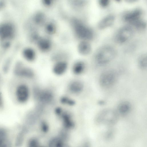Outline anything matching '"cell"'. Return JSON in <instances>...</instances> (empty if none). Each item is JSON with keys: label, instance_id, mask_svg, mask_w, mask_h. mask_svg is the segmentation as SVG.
Returning a JSON list of instances; mask_svg holds the SVG:
<instances>
[{"label": "cell", "instance_id": "6da1fadb", "mask_svg": "<svg viewBox=\"0 0 147 147\" xmlns=\"http://www.w3.org/2000/svg\"><path fill=\"white\" fill-rule=\"evenodd\" d=\"M117 53L116 50L112 46L104 45L96 51L94 56V60L98 65L103 66L112 61L116 57Z\"/></svg>", "mask_w": 147, "mask_h": 147}, {"label": "cell", "instance_id": "4316f807", "mask_svg": "<svg viewBox=\"0 0 147 147\" xmlns=\"http://www.w3.org/2000/svg\"><path fill=\"white\" fill-rule=\"evenodd\" d=\"M110 1L109 0H100L98 3L100 6L102 8H105L109 5Z\"/></svg>", "mask_w": 147, "mask_h": 147}, {"label": "cell", "instance_id": "484cf974", "mask_svg": "<svg viewBox=\"0 0 147 147\" xmlns=\"http://www.w3.org/2000/svg\"><path fill=\"white\" fill-rule=\"evenodd\" d=\"M60 100L62 103L65 104L71 105H73L75 104V102L73 100L65 97L61 98Z\"/></svg>", "mask_w": 147, "mask_h": 147}, {"label": "cell", "instance_id": "2e32d148", "mask_svg": "<svg viewBox=\"0 0 147 147\" xmlns=\"http://www.w3.org/2000/svg\"><path fill=\"white\" fill-rule=\"evenodd\" d=\"M67 67V64L66 62L59 61L54 65L53 67V71L57 75H61L65 72Z\"/></svg>", "mask_w": 147, "mask_h": 147}, {"label": "cell", "instance_id": "ffe728a7", "mask_svg": "<svg viewBox=\"0 0 147 147\" xmlns=\"http://www.w3.org/2000/svg\"><path fill=\"white\" fill-rule=\"evenodd\" d=\"M34 21L37 24L43 25L46 20V16L42 12H38L34 15L33 18Z\"/></svg>", "mask_w": 147, "mask_h": 147}, {"label": "cell", "instance_id": "9a60e30c", "mask_svg": "<svg viewBox=\"0 0 147 147\" xmlns=\"http://www.w3.org/2000/svg\"><path fill=\"white\" fill-rule=\"evenodd\" d=\"M68 88L69 91L74 94L81 92L83 90L84 85L82 82L79 80H74L69 84Z\"/></svg>", "mask_w": 147, "mask_h": 147}, {"label": "cell", "instance_id": "8992f818", "mask_svg": "<svg viewBox=\"0 0 147 147\" xmlns=\"http://www.w3.org/2000/svg\"><path fill=\"white\" fill-rule=\"evenodd\" d=\"M142 10L138 8L133 9L125 13L123 16L124 21L132 26L135 23L142 19Z\"/></svg>", "mask_w": 147, "mask_h": 147}, {"label": "cell", "instance_id": "44dd1931", "mask_svg": "<svg viewBox=\"0 0 147 147\" xmlns=\"http://www.w3.org/2000/svg\"><path fill=\"white\" fill-rule=\"evenodd\" d=\"M138 65L139 67L142 69H146L147 67V57L145 54L141 55L138 59Z\"/></svg>", "mask_w": 147, "mask_h": 147}, {"label": "cell", "instance_id": "7c38bea8", "mask_svg": "<svg viewBox=\"0 0 147 147\" xmlns=\"http://www.w3.org/2000/svg\"><path fill=\"white\" fill-rule=\"evenodd\" d=\"M15 72L18 76L28 78H31L34 75L33 72L31 69L24 67L20 64L16 66Z\"/></svg>", "mask_w": 147, "mask_h": 147}, {"label": "cell", "instance_id": "603a6c76", "mask_svg": "<svg viewBox=\"0 0 147 147\" xmlns=\"http://www.w3.org/2000/svg\"><path fill=\"white\" fill-rule=\"evenodd\" d=\"M6 133L3 129H0V147H7Z\"/></svg>", "mask_w": 147, "mask_h": 147}, {"label": "cell", "instance_id": "277c9868", "mask_svg": "<svg viewBox=\"0 0 147 147\" xmlns=\"http://www.w3.org/2000/svg\"><path fill=\"white\" fill-rule=\"evenodd\" d=\"M118 77L117 73L112 69H108L101 73L99 78L100 86L102 88H107L113 86L117 81Z\"/></svg>", "mask_w": 147, "mask_h": 147}, {"label": "cell", "instance_id": "7402d4cb", "mask_svg": "<svg viewBox=\"0 0 147 147\" xmlns=\"http://www.w3.org/2000/svg\"><path fill=\"white\" fill-rule=\"evenodd\" d=\"M45 29L47 33L50 34H52L56 32V26L53 22H50L47 23L45 25Z\"/></svg>", "mask_w": 147, "mask_h": 147}, {"label": "cell", "instance_id": "9c48e42d", "mask_svg": "<svg viewBox=\"0 0 147 147\" xmlns=\"http://www.w3.org/2000/svg\"><path fill=\"white\" fill-rule=\"evenodd\" d=\"M29 92L28 87L22 84L17 88L16 91V96L17 100L19 102L24 103L28 99Z\"/></svg>", "mask_w": 147, "mask_h": 147}, {"label": "cell", "instance_id": "d6986e66", "mask_svg": "<svg viewBox=\"0 0 147 147\" xmlns=\"http://www.w3.org/2000/svg\"><path fill=\"white\" fill-rule=\"evenodd\" d=\"M23 55L27 60L32 61L34 60L36 57V53L32 49L28 48L25 49L23 52Z\"/></svg>", "mask_w": 147, "mask_h": 147}, {"label": "cell", "instance_id": "f1b7e54d", "mask_svg": "<svg viewBox=\"0 0 147 147\" xmlns=\"http://www.w3.org/2000/svg\"><path fill=\"white\" fill-rule=\"evenodd\" d=\"M79 147H90L89 144L87 142L85 143Z\"/></svg>", "mask_w": 147, "mask_h": 147}, {"label": "cell", "instance_id": "3957f363", "mask_svg": "<svg viewBox=\"0 0 147 147\" xmlns=\"http://www.w3.org/2000/svg\"><path fill=\"white\" fill-rule=\"evenodd\" d=\"M118 119L117 112L113 109H106L100 111L96 115L95 121L98 125L111 126L115 124Z\"/></svg>", "mask_w": 147, "mask_h": 147}, {"label": "cell", "instance_id": "83f0119b", "mask_svg": "<svg viewBox=\"0 0 147 147\" xmlns=\"http://www.w3.org/2000/svg\"><path fill=\"white\" fill-rule=\"evenodd\" d=\"M42 3L45 6L49 7L52 5L53 1L52 0H43Z\"/></svg>", "mask_w": 147, "mask_h": 147}, {"label": "cell", "instance_id": "8fae6325", "mask_svg": "<svg viewBox=\"0 0 147 147\" xmlns=\"http://www.w3.org/2000/svg\"><path fill=\"white\" fill-rule=\"evenodd\" d=\"M115 19V16L112 14L106 16L101 19L98 23V29L102 30L110 27L114 23Z\"/></svg>", "mask_w": 147, "mask_h": 147}, {"label": "cell", "instance_id": "4fadbf2b", "mask_svg": "<svg viewBox=\"0 0 147 147\" xmlns=\"http://www.w3.org/2000/svg\"><path fill=\"white\" fill-rule=\"evenodd\" d=\"M36 43L39 49L43 52L49 51L52 46L51 40L46 37H40Z\"/></svg>", "mask_w": 147, "mask_h": 147}, {"label": "cell", "instance_id": "52a82bcc", "mask_svg": "<svg viewBox=\"0 0 147 147\" xmlns=\"http://www.w3.org/2000/svg\"><path fill=\"white\" fill-rule=\"evenodd\" d=\"M34 95L38 102L43 104H46L51 102L53 99L52 93L47 90L37 89L35 90Z\"/></svg>", "mask_w": 147, "mask_h": 147}, {"label": "cell", "instance_id": "5b68a950", "mask_svg": "<svg viewBox=\"0 0 147 147\" xmlns=\"http://www.w3.org/2000/svg\"><path fill=\"white\" fill-rule=\"evenodd\" d=\"M134 33V29L132 26L130 25L124 26L117 31L115 34L114 40L118 44H123L132 38Z\"/></svg>", "mask_w": 147, "mask_h": 147}, {"label": "cell", "instance_id": "ba28073f", "mask_svg": "<svg viewBox=\"0 0 147 147\" xmlns=\"http://www.w3.org/2000/svg\"><path fill=\"white\" fill-rule=\"evenodd\" d=\"M57 116L62 121L63 128L69 131L74 128L75 123L70 113L62 110Z\"/></svg>", "mask_w": 147, "mask_h": 147}, {"label": "cell", "instance_id": "ac0fdd59", "mask_svg": "<svg viewBox=\"0 0 147 147\" xmlns=\"http://www.w3.org/2000/svg\"><path fill=\"white\" fill-rule=\"evenodd\" d=\"M85 67V64L83 62L78 61L75 62L73 65V71L76 75L81 74L84 71Z\"/></svg>", "mask_w": 147, "mask_h": 147}, {"label": "cell", "instance_id": "e0dca14e", "mask_svg": "<svg viewBox=\"0 0 147 147\" xmlns=\"http://www.w3.org/2000/svg\"><path fill=\"white\" fill-rule=\"evenodd\" d=\"M131 105L130 103L126 101H123L118 105L117 108V112L122 115L128 114L131 111Z\"/></svg>", "mask_w": 147, "mask_h": 147}, {"label": "cell", "instance_id": "cb8c5ba5", "mask_svg": "<svg viewBox=\"0 0 147 147\" xmlns=\"http://www.w3.org/2000/svg\"><path fill=\"white\" fill-rule=\"evenodd\" d=\"M41 146L37 138H32L28 140L27 147H40Z\"/></svg>", "mask_w": 147, "mask_h": 147}, {"label": "cell", "instance_id": "7a4b0ae2", "mask_svg": "<svg viewBox=\"0 0 147 147\" xmlns=\"http://www.w3.org/2000/svg\"><path fill=\"white\" fill-rule=\"evenodd\" d=\"M71 23L76 35L82 40L88 41L93 39V31L83 22L74 18L71 20Z\"/></svg>", "mask_w": 147, "mask_h": 147}, {"label": "cell", "instance_id": "30bf717a", "mask_svg": "<svg viewBox=\"0 0 147 147\" xmlns=\"http://www.w3.org/2000/svg\"><path fill=\"white\" fill-rule=\"evenodd\" d=\"M14 28L11 24L5 23L0 26V37L2 39H8L13 35Z\"/></svg>", "mask_w": 147, "mask_h": 147}, {"label": "cell", "instance_id": "5bb4252c", "mask_svg": "<svg viewBox=\"0 0 147 147\" xmlns=\"http://www.w3.org/2000/svg\"><path fill=\"white\" fill-rule=\"evenodd\" d=\"M78 50L80 54L86 55H88L91 52L92 47L88 41L82 40L78 45Z\"/></svg>", "mask_w": 147, "mask_h": 147}, {"label": "cell", "instance_id": "d4e9b609", "mask_svg": "<svg viewBox=\"0 0 147 147\" xmlns=\"http://www.w3.org/2000/svg\"><path fill=\"white\" fill-rule=\"evenodd\" d=\"M40 128L42 132L47 133L49 130V127L46 122L42 121L40 123Z\"/></svg>", "mask_w": 147, "mask_h": 147}]
</instances>
